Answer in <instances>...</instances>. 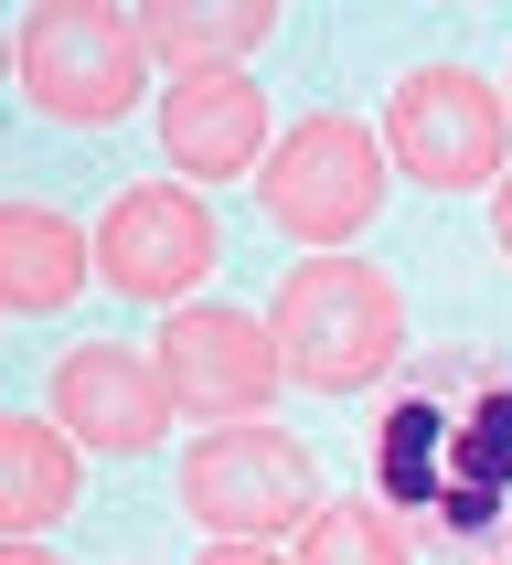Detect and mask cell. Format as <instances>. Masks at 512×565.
I'll return each instance as SVG.
<instances>
[{"label":"cell","mask_w":512,"mask_h":565,"mask_svg":"<svg viewBox=\"0 0 512 565\" xmlns=\"http://www.w3.org/2000/svg\"><path fill=\"white\" fill-rule=\"evenodd\" d=\"M374 502L438 555H512V352H438L384 395Z\"/></svg>","instance_id":"1"},{"label":"cell","mask_w":512,"mask_h":565,"mask_svg":"<svg viewBox=\"0 0 512 565\" xmlns=\"http://www.w3.org/2000/svg\"><path fill=\"white\" fill-rule=\"evenodd\" d=\"M267 331H278L288 384H310V395H363L406 363V299L363 256H299L278 278Z\"/></svg>","instance_id":"2"},{"label":"cell","mask_w":512,"mask_h":565,"mask_svg":"<svg viewBox=\"0 0 512 565\" xmlns=\"http://www.w3.org/2000/svg\"><path fill=\"white\" fill-rule=\"evenodd\" d=\"M11 64H22V96L64 128H118L139 107V86H150V43L107 0H43V11H22Z\"/></svg>","instance_id":"3"},{"label":"cell","mask_w":512,"mask_h":565,"mask_svg":"<svg viewBox=\"0 0 512 565\" xmlns=\"http://www.w3.org/2000/svg\"><path fill=\"white\" fill-rule=\"evenodd\" d=\"M182 512L214 544H267V534H288V523L320 512V470H310V448L288 427H267V416L203 427L192 459H182Z\"/></svg>","instance_id":"4"},{"label":"cell","mask_w":512,"mask_h":565,"mask_svg":"<svg viewBox=\"0 0 512 565\" xmlns=\"http://www.w3.org/2000/svg\"><path fill=\"white\" fill-rule=\"evenodd\" d=\"M256 192H267V224H288L299 246H342L384 203V139L363 118H342V107H320V118H299L267 150Z\"/></svg>","instance_id":"5"},{"label":"cell","mask_w":512,"mask_h":565,"mask_svg":"<svg viewBox=\"0 0 512 565\" xmlns=\"http://www.w3.org/2000/svg\"><path fill=\"white\" fill-rule=\"evenodd\" d=\"M502 139H512V118H502V96L480 86L470 64H416L406 86L384 96V150L427 192L491 182V171H502Z\"/></svg>","instance_id":"6"},{"label":"cell","mask_w":512,"mask_h":565,"mask_svg":"<svg viewBox=\"0 0 512 565\" xmlns=\"http://www.w3.org/2000/svg\"><path fill=\"white\" fill-rule=\"evenodd\" d=\"M214 214H203V192L192 182H128L107 214H96V278L118 288V299H150V310H171L192 288L214 278Z\"/></svg>","instance_id":"7"},{"label":"cell","mask_w":512,"mask_h":565,"mask_svg":"<svg viewBox=\"0 0 512 565\" xmlns=\"http://www.w3.org/2000/svg\"><path fill=\"white\" fill-rule=\"evenodd\" d=\"M160 384H171V416H203V427H246V416H267V395H278V331L256 310H224V299H192V310H171V331H160Z\"/></svg>","instance_id":"8"},{"label":"cell","mask_w":512,"mask_h":565,"mask_svg":"<svg viewBox=\"0 0 512 565\" xmlns=\"http://www.w3.org/2000/svg\"><path fill=\"white\" fill-rule=\"evenodd\" d=\"M43 416H54L75 448H107V459H139L160 448L171 427V384H160L150 352H118V342H75L43 384Z\"/></svg>","instance_id":"9"},{"label":"cell","mask_w":512,"mask_h":565,"mask_svg":"<svg viewBox=\"0 0 512 565\" xmlns=\"http://www.w3.org/2000/svg\"><path fill=\"white\" fill-rule=\"evenodd\" d=\"M267 150V86H256L246 64L235 75H182V86L160 96V160L192 171V182H235L256 171Z\"/></svg>","instance_id":"10"},{"label":"cell","mask_w":512,"mask_h":565,"mask_svg":"<svg viewBox=\"0 0 512 565\" xmlns=\"http://www.w3.org/2000/svg\"><path fill=\"white\" fill-rule=\"evenodd\" d=\"M128 22L171 64V86H182V75H235V64L278 32V11H267V0H139Z\"/></svg>","instance_id":"11"},{"label":"cell","mask_w":512,"mask_h":565,"mask_svg":"<svg viewBox=\"0 0 512 565\" xmlns=\"http://www.w3.org/2000/svg\"><path fill=\"white\" fill-rule=\"evenodd\" d=\"M86 224H64L54 203H0V310H64L75 288H86Z\"/></svg>","instance_id":"12"},{"label":"cell","mask_w":512,"mask_h":565,"mask_svg":"<svg viewBox=\"0 0 512 565\" xmlns=\"http://www.w3.org/2000/svg\"><path fill=\"white\" fill-rule=\"evenodd\" d=\"M75 438L54 416H0V534L32 544L54 512H75Z\"/></svg>","instance_id":"13"},{"label":"cell","mask_w":512,"mask_h":565,"mask_svg":"<svg viewBox=\"0 0 512 565\" xmlns=\"http://www.w3.org/2000/svg\"><path fill=\"white\" fill-rule=\"evenodd\" d=\"M406 555H416V534L384 502H320L299 523V565H406Z\"/></svg>","instance_id":"14"},{"label":"cell","mask_w":512,"mask_h":565,"mask_svg":"<svg viewBox=\"0 0 512 565\" xmlns=\"http://www.w3.org/2000/svg\"><path fill=\"white\" fill-rule=\"evenodd\" d=\"M203 565H278V555H267V544H214Z\"/></svg>","instance_id":"15"},{"label":"cell","mask_w":512,"mask_h":565,"mask_svg":"<svg viewBox=\"0 0 512 565\" xmlns=\"http://www.w3.org/2000/svg\"><path fill=\"white\" fill-rule=\"evenodd\" d=\"M491 235H502V256H512V171H502V192H491Z\"/></svg>","instance_id":"16"},{"label":"cell","mask_w":512,"mask_h":565,"mask_svg":"<svg viewBox=\"0 0 512 565\" xmlns=\"http://www.w3.org/2000/svg\"><path fill=\"white\" fill-rule=\"evenodd\" d=\"M0 565H54V555H43V544H11V555H0Z\"/></svg>","instance_id":"17"},{"label":"cell","mask_w":512,"mask_h":565,"mask_svg":"<svg viewBox=\"0 0 512 565\" xmlns=\"http://www.w3.org/2000/svg\"><path fill=\"white\" fill-rule=\"evenodd\" d=\"M491 565H512V555H491Z\"/></svg>","instance_id":"18"}]
</instances>
